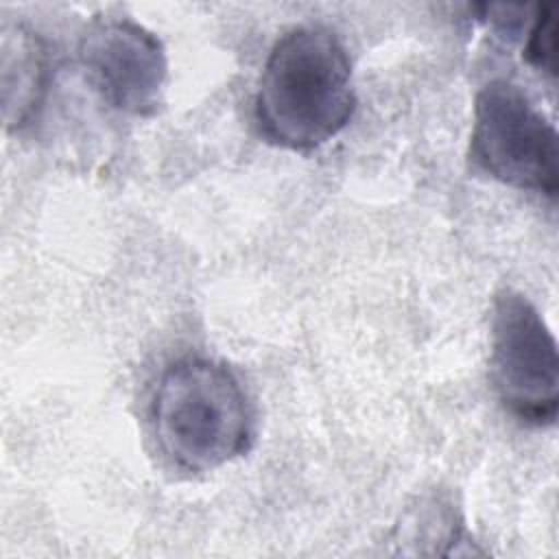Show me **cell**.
<instances>
[{
    "label": "cell",
    "instance_id": "5b68a950",
    "mask_svg": "<svg viewBox=\"0 0 559 559\" xmlns=\"http://www.w3.org/2000/svg\"><path fill=\"white\" fill-rule=\"evenodd\" d=\"M79 61L90 85L114 109L151 116L164 100L168 57L162 39L129 17L90 24L79 44Z\"/></svg>",
    "mask_w": 559,
    "mask_h": 559
},
{
    "label": "cell",
    "instance_id": "3957f363",
    "mask_svg": "<svg viewBox=\"0 0 559 559\" xmlns=\"http://www.w3.org/2000/svg\"><path fill=\"white\" fill-rule=\"evenodd\" d=\"M469 162L504 186L557 197V129L507 79L489 81L474 98Z\"/></svg>",
    "mask_w": 559,
    "mask_h": 559
},
{
    "label": "cell",
    "instance_id": "7a4b0ae2",
    "mask_svg": "<svg viewBox=\"0 0 559 559\" xmlns=\"http://www.w3.org/2000/svg\"><path fill=\"white\" fill-rule=\"evenodd\" d=\"M151 426L170 465L210 472L249 450L255 415L245 386L227 365L186 356L159 376Z\"/></svg>",
    "mask_w": 559,
    "mask_h": 559
},
{
    "label": "cell",
    "instance_id": "52a82bcc",
    "mask_svg": "<svg viewBox=\"0 0 559 559\" xmlns=\"http://www.w3.org/2000/svg\"><path fill=\"white\" fill-rule=\"evenodd\" d=\"M524 59L539 72L555 76V15L550 4H535Z\"/></svg>",
    "mask_w": 559,
    "mask_h": 559
},
{
    "label": "cell",
    "instance_id": "8992f818",
    "mask_svg": "<svg viewBox=\"0 0 559 559\" xmlns=\"http://www.w3.org/2000/svg\"><path fill=\"white\" fill-rule=\"evenodd\" d=\"M2 114L9 129H20L41 107L50 83V59L44 39L26 24L2 26Z\"/></svg>",
    "mask_w": 559,
    "mask_h": 559
},
{
    "label": "cell",
    "instance_id": "6da1fadb",
    "mask_svg": "<svg viewBox=\"0 0 559 559\" xmlns=\"http://www.w3.org/2000/svg\"><path fill=\"white\" fill-rule=\"evenodd\" d=\"M356 94L343 41L325 26L286 31L264 61L253 116L271 144L312 151L352 120Z\"/></svg>",
    "mask_w": 559,
    "mask_h": 559
},
{
    "label": "cell",
    "instance_id": "277c9868",
    "mask_svg": "<svg viewBox=\"0 0 559 559\" xmlns=\"http://www.w3.org/2000/svg\"><path fill=\"white\" fill-rule=\"evenodd\" d=\"M491 382L500 404L526 426H552L559 411L557 341L526 295L504 288L491 310Z\"/></svg>",
    "mask_w": 559,
    "mask_h": 559
}]
</instances>
